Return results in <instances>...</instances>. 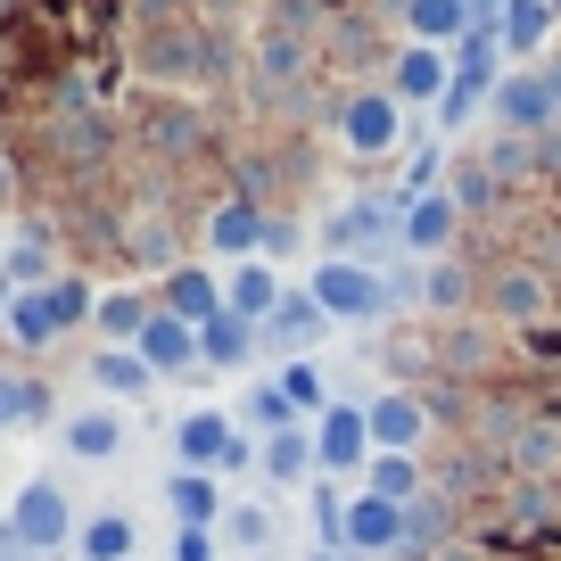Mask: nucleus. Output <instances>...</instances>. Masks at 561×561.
Masks as SVG:
<instances>
[{"instance_id":"79ce46f5","label":"nucleus","mask_w":561,"mask_h":561,"mask_svg":"<svg viewBox=\"0 0 561 561\" xmlns=\"http://www.w3.org/2000/svg\"><path fill=\"white\" fill-rule=\"evenodd\" d=\"M0 264H9V248H0Z\"/></svg>"},{"instance_id":"7ed1b4c3","label":"nucleus","mask_w":561,"mask_h":561,"mask_svg":"<svg viewBox=\"0 0 561 561\" xmlns=\"http://www.w3.org/2000/svg\"><path fill=\"white\" fill-rule=\"evenodd\" d=\"M380 240H404L397 198H355V207H339L331 224H322V248H339V256H371Z\"/></svg>"},{"instance_id":"0eeeda50","label":"nucleus","mask_w":561,"mask_h":561,"mask_svg":"<svg viewBox=\"0 0 561 561\" xmlns=\"http://www.w3.org/2000/svg\"><path fill=\"white\" fill-rule=\"evenodd\" d=\"M404 537H413V504H388V495L347 504V553H397Z\"/></svg>"},{"instance_id":"f8f14e48","label":"nucleus","mask_w":561,"mask_h":561,"mask_svg":"<svg viewBox=\"0 0 561 561\" xmlns=\"http://www.w3.org/2000/svg\"><path fill=\"white\" fill-rule=\"evenodd\" d=\"M140 355H149V371H158V380L198 371V322H182V314H165V306H158V322L140 331Z\"/></svg>"},{"instance_id":"f704fd0d","label":"nucleus","mask_w":561,"mask_h":561,"mask_svg":"<svg viewBox=\"0 0 561 561\" xmlns=\"http://www.w3.org/2000/svg\"><path fill=\"white\" fill-rule=\"evenodd\" d=\"M18 421H34V388L18 371H0V430H18Z\"/></svg>"},{"instance_id":"aec40b11","label":"nucleus","mask_w":561,"mask_h":561,"mask_svg":"<svg viewBox=\"0 0 561 561\" xmlns=\"http://www.w3.org/2000/svg\"><path fill=\"white\" fill-rule=\"evenodd\" d=\"M165 314H182V322H198V331H207V322L224 314V280L198 273V264H182V273L165 280Z\"/></svg>"},{"instance_id":"cd10ccee","label":"nucleus","mask_w":561,"mask_h":561,"mask_svg":"<svg viewBox=\"0 0 561 561\" xmlns=\"http://www.w3.org/2000/svg\"><path fill=\"white\" fill-rule=\"evenodd\" d=\"M488 298H495V314H504V322H537L545 314V280L537 273H495Z\"/></svg>"},{"instance_id":"a211bd4d","label":"nucleus","mask_w":561,"mask_h":561,"mask_svg":"<svg viewBox=\"0 0 561 561\" xmlns=\"http://www.w3.org/2000/svg\"><path fill=\"white\" fill-rule=\"evenodd\" d=\"M256 347H264V339H256V322H240L231 306L207 322V331H198V364H215V371H240Z\"/></svg>"},{"instance_id":"b1692460","label":"nucleus","mask_w":561,"mask_h":561,"mask_svg":"<svg viewBox=\"0 0 561 561\" xmlns=\"http://www.w3.org/2000/svg\"><path fill=\"white\" fill-rule=\"evenodd\" d=\"M404 25H413L421 42H438V50H455V42L471 34V9H462V0H404Z\"/></svg>"},{"instance_id":"5701e85b","label":"nucleus","mask_w":561,"mask_h":561,"mask_svg":"<svg viewBox=\"0 0 561 561\" xmlns=\"http://www.w3.org/2000/svg\"><path fill=\"white\" fill-rule=\"evenodd\" d=\"M91 322H100V339H107V347H140V331L158 322V306H149V298H133V289H107Z\"/></svg>"},{"instance_id":"ea45409f","label":"nucleus","mask_w":561,"mask_h":561,"mask_svg":"<svg viewBox=\"0 0 561 561\" xmlns=\"http://www.w3.org/2000/svg\"><path fill=\"white\" fill-rule=\"evenodd\" d=\"M9 306H18V280H9V273H0V322H9Z\"/></svg>"},{"instance_id":"c03bdc74","label":"nucleus","mask_w":561,"mask_h":561,"mask_svg":"<svg viewBox=\"0 0 561 561\" xmlns=\"http://www.w3.org/2000/svg\"><path fill=\"white\" fill-rule=\"evenodd\" d=\"M256 561H264V553H256Z\"/></svg>"},{"instance_id":"4be33fe9","label":"nucleus","mask_w":561,"mask_h":561,"mask_svg":"<svg viewBox=\"0 0 561 561\" xmlns=\"http://www.w3.org/2000/svg\"><path fill=\"white\" fill-rule=\"evenodd\" d=\"M58 438H67V455H75V462H107V455L124 446V413H116V404H100V413H75Z\"/></svg>"},{"instance_id":"6ab92c4d","label":"nucleus","mask_w":561,"mask_h":561,"mask_svg":"<svg viewBox=\"0 0 561 561\" xmlns=\"http://www.w3.org/2000/svg\"><path fill=\"white\" fill-rule=\"evenodd\" d=\"M165 504H174L182 528H215V520H224V488H215V471H174V479H165Z\"/></svg>"},{"instance_id":"9d476101","label":"nucleus","mask_w":561,"mask_h":561,"mask_svg":"<svg viewBox=\"0 0 561 561\" xmlns=\"http://www.w3.org/2000/svg\"><path fill=\"white\" fill-rule=\"evenodd\" d=\"M446 83H455V58H446L438 42H413V50H404L397 67H388V91H397L404 107H413V100H430V107H438V100H446Z\"/></svg>"},{"instance_id":"393cba45","label":"nucleus","mask_w":561,"mask_h":561,"mask_svg":"<svg viewBox=\"0 0 561 561\" xmlns=\"http://www.w3.org/2000/svg\"><path fill=\"white\" fill-rule=\"evenodd\" d=\"M273 388L298 404V421H306V413H314V421L331 413V388H322V364H314V355H289V364L273 371Z\"/></svg>"},{"instance_id":"dca6fc26","label":"nucleus","mask_w":561,"mask_h":561,"mask_svg":"<svg viewBox=\"0 0 561 561\" xmlns=\"http://www.w3.org/2000/svg\"><path fill=\"white\" fill-rule=\"evenodd\" d=\"M322 322H331V314H322V306H314V289H306V298H280L273 306V322H264V347H280V355H306V347H314V339H322Z\"/></svg>"},{"instance_id":"39448f33","label":"nucleus","mask_w":561,"mask_h":561,"mask_svg":"<svg viewBox=\"0 0 561 561\" xmlns=\"http://www.w3.org/2000/svg\"><path fill=\"white\" fill-rule=\"evenodd\" d=\"M339 133H347L355 158H388V149L404 140V100L397 91H364V100L339 107Z\"/></svg>"},{"instance_id":"c756f323","label":"nucleus","mask_w":561,"mask_h":561,"mask_svg":"<svg viewBox=\"0 0 561 561\" xmlns=\"http://www.w3.org/2000/svg\"><path fill=\"white\" fill-rule=\"evenodd\" d=\"M421 298H430V314H455L462 298H471V273H462V264H430V280H421Z\"/></svg>"},{"instance_id":"f03ea898","label":"nucleus","mask_w":561,"mask_h":561,"mask_svg":"<svg viewBox=\"0 0 561 561\" xmlns=\"http://www.w3.org/2000/svg\"><path fill=\"white\" fill-rule=\"evenodd\" d=\"M388 298H397V280H380L371 264H355V256L314 264V306L331 322H371V314H388Z\"/></svg>"},{"instance_id":"7c9ffc66","label":"nucleus","mask_w":561,"mask_h":561,"mask_svg":"<svg viewBox=\"0 0 561 561\" xmlns=\"http://www.w3.org/2000/svg\"><path fill=\"white\" fill-rule=\"evenodd\" d=\"M248 430H298V404L280 397L273 380H256L248 388Z\"/></svg>"},{"instance_id":"58836bf2","label":"nucleus","mask_w":561,"mask_h":561,"mask_svg":"<svg viewBox=\"0 0 561 561\" xmlns=\"http://www.w3.org/2000/svg\"><path fill=\"white\" fill-rule=\"evenodd\" d=\"M0 561H25V545H18V528L0 520Z\"/></svg>"},{"instance_id":"c9c22d12","label":"nucleus","mask_w":561,"mask_h":561,"mask_svg":"<svg viewBox=\"0 0 561 561\" xmlns=\"http://www.w3.org/2000/svg\"><path fill=\"white\" fill-rule=\"evenodd\" d=\"M174 561H215V528H182V537H174Z\"/></svg>"},{"instance_id":"bb28decb","label":"nucleus","mask_w":561,"mask_h":561,"mask_svg":"<svg viewBox=\"0 0 561 561\" xmlns=\"http://www.w3.org/2000/svg\"><path fill=\"white\" fill-rule=\"evenodd\" d=\"M133 520H124V512H91L83 520V561H133Z\"/></svg>"},{"instance_id":"473e14b6","label":"nucleus","mask_w":561,"mask_h":561,"mask_svg":"<svg viewBox=\"0 0 561 561\" xmlns=\"http://www.w3.org/2000/svg\"><path fill=\"white\" fill-rule=\"evenodd\" d=\"M224 537L248 545V553H264V545H273V520H264V512H224Z\"/></svg>"},{"instance_id":"2eb2a0df","label":"nucleus","mask_w":561,"mask_h":561,"mask_svg":"<svg viewBox=\"0 0 561 561\" xmlns=\"http://www.w3.org/2000/svg\"><path fill=\"white\" fill-rule=\"evenodd\" d=\"M207 240L224 248V256H256V248H273V224L256 215V198H224V207L207 215Z\"/></svg>"},{"instance_id":"c85d7f7f","label":"nucleus","mask_w":561,"mask_h":561,"mask_svg":"<svg viewBox=\"0 0 561 561\" xmlns=\"http://www.w3.org/2000/svg\"><path fill=\"white\" fill-rule=\"evenodd\" d=\"M264 471H273V479L322 471V462H314V438H306V430H273V438H264Z\"/></svg>"},{"instance_id":"f257e3e1","label":"nucleus","mask_w":561,"mask_h":561,"mask_svg":"<svg viewBox=\"0 0 561 561\" xmlns=\"http://www.w3.org/2000/svg\"><path fill=\"white\" fill-rule=\"evenodd\" d=\"M91 314H100L91 280L58 273V280H42V289H18V306H9V339H18V347H50V339H67L75 322H91Z\"/></svg>"},{"instance_id":"412c9836","label":"nucleus","mask_w":561,"mask_h":561,"mask_svg":"<svg viewBox=\"0 0 561 561\" xmlns=\"http://www.w3.org/2000/svg\"><path fill=\"white\" fill-rule=\"evenodd\" d=\"M495 34H504V50H512V58H537L545 42H553V0H504Z\"/></svg>"},{"instance_id":"9b49d317","label":"nucleus","mask_w":561,"mask_h":561,"mask_svg":"<svg viewBox=\"0 0 561 561\" xmlns=\"http://www.w3.org/2000/svg\"><path fill=\"white\" fill-rule=\"evenodd\" d=\"M231 413H215V404H198V413H182V430H174V455H182V471H224V455H231Z\"/></svg>"},{"instance_id":"a878e982","label":"nucleus","mask_w":561,"mask_h":561,"mask_svg":"<svg viewBox=\"0 0 561 561\" xmlns=\"http://www.w3.org/2000/svg\"><path fill=\"white\" fill-rule=\"evenodd\" d=\"M364 495H388V504H421V462H413V455H371V462H364Z\"/></svg>"},{"instance_id":"e433bc0d","label":"nucleus","mask_w":561,"mask_h":561,"mask_svg":"<svg viewBox=\"0 0 561 561\" xmlns=\"http://www.w3.org/2000/svg\"><path fill=\"white\" fill-rule=\"evenodd\" d=\"M479 198H488V165H462L455 174V207H479Z\"/></svg>"},{"instance_id":"4c0bfd02","label":"nucleus","mask_w":561,"mask_h":561,"mask_svg":"<svg viewBox=\"0 0 561 561\" xmlns=\"http://www.w3.org/2000/svg\"><path fill=\"white\" fill-rule=\"evenodd\" d=\"M528 347H537L545 364H561V331H528Z\"/></svg>"},{"instance_id":"20e7f679","label":"nucleus","mask_w":561,"mask_h":561,"mask_svg":"<svg viewBox=\"0 0 561 561\" xmlns=\"http://www.w3.org/2000/svg\"><path fill=\"white\" fill-rule=\"evenodd\" d=\"M9 528H18V545L25 553H58V545L75 537V504L50 488V479H34V488L9 504Z\"/></svg>"},{"instance_id":"ddd939ff","label":"nucleus","mask_w":561,"mask_h":561,"mask_svg":"<svg viewBox=\"0 0 561 561\" xmlns=\"http://www.w3.org/2000/svg\"><path fill=\"white\" fill-rule=\"evenodd\" d=\"M455 191H430V198H413V207H404V248H413V256H446V248H455Z\"/></svg>"},{"instance_id":"423d86ee","label":"nucleus","mask_w":561,"mask_h":561,"mask_svg":"<svg viewBox=\"0 0 561 561\" xmlns=\"http://www.w3.org/2000/svg\"><path fill=\"white\" fill-rule=\"evenodd\" d=\"M371 455H380V446H371V413H364V404H331V413H322V430H314L322 479H331V471H364Z\"/></svg>"},{"instance_id":"72a5a7b5","label":"nucleus","mask_w":561,"mask_h":561,"mask_svg":"<svg viewBox=\"0 0 561 561\" xmlns=\"http://www.w3.org/2000/svg\"><path fill=\"white\" fill-rule=\"evenodd\" d=\"M512 462L545 471V462H561V438H553V430H520V438H512Z\"/></svg>"},{"instance_id":"37998d69","label":"nucleus","mask_w":561,"mask_h":561,"mask_svg":"<svg viewBox=\"0 0 561 561\" xmlns=\"http://www.w3.org/2000/svg\"><path fill=\"white\" fill-rule=\"evenodd\" d=\"M553 18H561V0H553Z\"/></svg>"},{"instance_id":"4468645a","label":"nucleus","mask_w":561,"mask_h":561,"mask_svg":"<svg viewBox=\"0 0 561 561\" xmlns=\"http://www.w3.org/2000/svg\"><path fill=\"white\" fill-rule=\"evenodd\" d=\"M91 388L116 397V404H133V397L158 388V371H149V355H140V347H100V355H91Z\"/></svg>"},{"instance_id":"2f4dec72","label":"nucleus","mask_w":561,"mask_h":561,"mask_svg":"<svg viewBox=\"0 0 561 561\" xmlns=\"http://www.w3.org/2000/svg\"><path fill=\"white\" fill-rule=\"evenodd\" d=\"M479 100H488L479 83H446V100H438V124H446V133H462V124L479 116Z\"/></svg>"},{"instance_id":"6e6552de","label":"nucleus","mask_w":561,"mask_h":561,"mask_svg":"<svg viewBox=\"0 0 561 561\" xmlns=\"http://www.w3.org/2000/svg\"><path fill=\"white\" fill-rule=\"evenodd\" d=\"M495 100V116H504V133H545V124L561 116V100H553V83H545V75H504V83L488 91Z\"/></svg>"},{"instance_id":"f3484780","label":"nucleus","mask_w":561,"mask_h":561,"mask_svg":"<svg viewBox=\"0 0 561 561\" xmlns=\"http://www.w3.org/2000/svg\"><path fill=\"white\" fill-rule=\"evenodd\" d=\"M224 306H231L240 322H256V331H264V322H273V306H280V273H273V264H256V256H248L240 273L224 280Z\"/></svg>"},{"instance_id":"a19ab883","label":"nucleus","mask_w":561,"mask_h":561,"mask_svg":"<svg viewBox=\"0 0 561 561\" xmlns=\"http://www.w3.org/2000/svg\"><path fill=\"white\" fill-rule=\"evenodd\" d=\"M306 561H339V553H331V545H314V553H306Z\"/></svg>"},{"instance_id":"1a4fd4ad","label":"nucleus","mask_w":561,"mask_h":561,"mask_svg":"<svg viewBox=\"0 0 561 561\" xmlns=\"http://www.w3.org/2000/svg\"><path fill=\"white\" fill-rule=\"evenodd\" d=\"M364 413H371V446H380V455H413V446L430 438V404H421V397H404V388L371 397Z\"/></svg>"}]
</instances>
